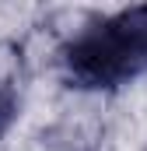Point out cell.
<instances>
[{"label": "cell", "instance_id": "6da1fadb", "mask_svg": "<svg viewBox=\"0 0 147 151\" xmlns=\"http://www.w3.org/2000/svg\"><path fill=\"white\" fill-rule=\"evenodd\" d=\"M60 74L74 91L112 95L147 77V4L84 21L60 46Z\"/></svg>", "mask_w": 147, "mask_h": 151}, {"label": "cell", "instance_id": "7a4b0ae2", "mask_svg": "<svg viewBox=\"0 0 147 151\" xmlns=\"http://www.w3.org/2000/svg\"><path fill=\"white\" fill-rule=\"evenodd\" d=\"M18 113H21V95L11 81L0 77V141L7 137V130L18 123Z\"/></svg>", "mask_w": 147, "mask_h": 151}]
</instances>
